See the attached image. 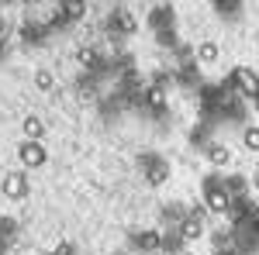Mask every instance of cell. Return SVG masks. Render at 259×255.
<instances>
[{
	"mask_svg": "<svg viewBox=\"0 0 259 255\" xmlns=\"http://www.w3.org/2000/svg\"><path fill=\"white\" fill-rule=\"evenodd\" d=\"M114 255H128V252H114Z\"/></svg>",
	"mask_w": 259,
	"mask_h": 255,
	"instance_id": "38",
	"label": "cell"
},
{
	"mask_svg": "<svg viewBox=\"0 0 259 255\" xmlns=\"http://www.w3.org/2000/svg\"><path fill=\"white\" fill-rule=\"evenodd\" d=\"M228 190H225V179L218 176H207L204 179V203H207V211H214V214H225L228 211Z\"/></svg>",
	"mask_w": 259,
	"mask_h": 255,
	"instance_id": "4",
	"label": "cell"
},
{
	"mask_svg": "<svg viewBox=\"0 0 259 255\" xmlns=\"http://www.w3.org/2000/svg\"><path fill=\"white\" fill-rule=\"evenodd\" d=\"M0 35H7V24H4V18H0Z\"/></svg>",
	"mask_w": 259,
	"mask_h": 255,
	"instance_id": "34",
	"label": "cell"
},
{
	"mask_svg": "<svg viewBox=\"0 0 259 255\" xmlns=\"http://www.w3.org/2000/svg\"><path fill=\"white\" fill-rule=\"evenodd\" d=\"M35 86H38L41 93H52V90H56V76H52L49 69H38V73H35Z\"/></svg>",
	"mask_w": 259,
	"mask_h": 255,
	"instance_id": "22",
	"label": "cell"
},
{
	"mask_svg": "<svg viewBox=\"0 0 259 255\" xmlns=\"http://www.w3.org/2000/svg\"><path fill=\"white\" fill-rule=\"evenodd\" d=\"M252 107H256V111H259V93H256V97H252Z\"/></svg>",
	"mask_w": 259,
	"mask_h": 255,
	"instance_id": "35",
	"label": "cell"
},
{
	"mask_svg": "<svg viewBox=\"0 0 259 255\" xmlns=\"http://www.w3.org/2000/svg\"><path fill=\"white\" fill-rule=\"evenodd\" d=\"M180 217H183V207H180V203H166V207H162V221H166V224H177Z\"/></svg>",
	"mask_w": 259,
	"mask_h": 255,
	"instance_id": "27",
	"label": "cell"
},
{
	"mask_svg": "<svg viewBox=\"0 0 259 255\" xmlns=\"http://www.w3.org/2000/svg\"><path fill=\"white\" fill-rule=\"evenodd\" d=\"M218 45H214V41H200L197 48H194V59L197 62H204V66H211V62H218Z\"/></svg>",
	"mask_w": 259,
	"mask_h": 255,
	"instance_id": "20",
	"label": "cell"
},
{
	"mask_svg": "<svg viewBox=\"0 0 259 255\" xmlns=\"http://www.w3.org/2000/svg\"><path fill=\"white\" fill-rule=\"evenodd\" d=\"M0 255H7V245H4V241H0Z\"/></svg>",
	"mask_w": 259,
	"mask_h": 255,
	"instance_id": "36",
	"label": "cell"
},
{
	"mask_svg": "<svg viewBox=\"0 0 259 255\" xmlns=\"http://www.w3.org/2000/svg\"><path fill=\"white\" fill-rule=\"evenodd\" d=\"M18 38H21V45L41 48L45 41L52 38V28H49V24H38V21H24V24L18 28Z\"/></svg>",
	"mask_w": 259,
	"mask_h": 255,
	"instance_id": "8",
	"label": "cell"
},
{
	"mask_svg": "<svg viewBox=\"0 0 259 255\" xmlns=\"http://www.w3.org/2000/svg\"><path fill=\"white\" fill-rule=\"evenodd\" d=\"M145 24H149L152 31H162V28H177V11H173L169 4H159V7H152V11H149Z\"/></svg>",
	"mask_w": 259,
	"mask_h": 255,
	"instance_id": "11",
	"label": "cell"
},
{
	"mask_svg": "<svg viewBox=\"0 0 259 255\" xmlns=\"http://www.w3.org/2000/svg\"><path fill=\"white\" fill-rule=\"evenodd\" d=\"M159 231L156 228H142L139 235H132V248L142 255H152V252H159Z\"/></svg>",
	"mask_w": 259,
	"mask_h": 255,
	"instance_id": "12",
	"label": "cell"
},
{
	"mask_svg": "<svg viewBox=\"0 0 259 255\" xmlns=\"http://www.w3.org/2000/svg\"><path fill=\"white\" fill-rule=\"evenodd\" d=\"M214 11L225 21H239L242 18V0H214Z\"/></svg>",
	"mask_w": 259,
	"mask_h": 255,
	"instance_id": "19",
	"label": "cell"
},
{
	"mask_svg": "<svg viewBox=\"0 0 259 255\" xmlns=\"http://www.w3.org/2000/svg\"><path fill=\"white\" fill-rule=\"evenodd\" d=\"M211 245H214V248H225V245H235V235H232V231H214V238H211Z\"/></svg>",
	"mask_w": 259,
	"mask_h": 255,
	"instance_id": "28",
	"label": "cell"
},
{
	"mask_svg": "<svg viewBox=\"0 0 259 255\" xmlns=\"http://www.w3.org/2000/svg\"><path fill=\"white\" fill-rule=\"evenodd\" d=\"M152 35H156V41H159L162 48H173V45H177V28H162V31H152Z\"/></svg>",
	"mask_w": 259,
	"mask_h": 255,
	"instance_id": "26",
	"label": "cell"
},
{
	"mask_svg": "<svg viewBox=\"0 0 259 255\" xmlns=\"http://www.w3.org/2000/svg\"><path fill=\"white\" fill-rule=\"evenodd\" d=\"M187 255H190V252H187Z\"/></svg>",
	"mask_w": 259,
	"mask_h": 255,
	"instance_id": "39",
	"label": "cell"
},
{
	"mask_svg": "<svg viewBox=\"0 0 259 255\" xmlns=\"http://www.w3.org/2000/svg\"><path fill=\"white\" fill-rule=\"evenodd\" d=\"M45 255H76V248H73L69 241H59V245H52V248H49Z\"/></svg>",
	"mask_w": 259,
	"mask_h": 255,
	"instance_id": "30",
	"label": "cell"
},
{
	"mask_svg": "<svg viewBox=\"0 0 259 255\" xmlns=\"http://www.w3.org/2000/svg\"><path fill=\"white\" fill-rule=\"evenodd\" d=\"M7 59V35H0V62Z\"/></svg>",
	"mask_w": 259,
	"mask_h": 255,
	"instance_id": "33",
	"label": "cell"
},
{
	"mask_svg": "<svg viewBox=\"0 0 259 255\" xmlns=\"http://www.w3.org/2000/svg\"><path fill=\"white\" fill-rule=\"evenodd\" d=\"M177 231H180V238H183V241H197V238L204 235V224H200L197 214H183L177 221Z\"/></svg>",
	"mask_w": 259,
	"mask_h": 255,
	"instance_id": "13",
	"label": "cell"
},
{
	"mask_svg": "<svg viewBox=\"0 0 259 255\" xmlns=\"http://www.w3.org/2000/svg\"><path fill=\"white\" fill-rule=\"evenodd\" d=\"M59 14L66 18V24L80 21L87 14V0H59Z\"/></svg>",
	"mask_w": 259,
	"mask_h": 255,
	"instance_id": "16",
	"label": "cell"
},
{
	"mask_svg": "<svg viewBox=\"0 0 259 255\" xmlns=\"http://www.w3.org/2000/svg\"><path fill=\"white\" fill-rule=\"evenodd\" d=\"M173 79H177L180 86H187V90H197L200 83H204V76H200V62L194 59V52L180 59V66L173 69Z\"/></svg>",
	"mask_w": 259,
	"mask_h": 255,
	"instance_id": "5",
	"label": "cell"
},
{
	"mask_svg": "<svg viewBox=\"0 0 259 255\" xmlns=\"http://www.w3.org/2000/svg\"><path fill=\"white\" fill-rule=\"evenodd\" d=\"M152 83H156V86H173L177 79H173V73H166V69H156V73H152Z\"/></svg>",
	"mask_w": 259,
	"mask_h": 255,
	"instance_id": "29",
	"label": "cell"
},
{
	"mask_svg": "<svg viewBox=\"0 0 259 255\" xmlns=\"http://www.w3.org/2000/svg\"><path fill=\"white\" fill-rule=\"evenodd\" d=\"M249 228H252V235L259 238V207H252V214H249Z\"/></svg>",
	"mask_w": 259,
	"mask_h": 255,
	"instance_id": "31",
	"label": "cell"
},
{
	"mask_svg": "<svg viewBox=\"0 0 259 255\" xmlns=\"http://www.w3.org/2000/svg\"><path fill=\"white\" fill-rule=\"evenodd\" d=\"M211 135H214V124L200 118L197 124H194V131H190V145H197V148H204V145L211 141Z\"/></svg>",
	"mask_w": 259,
	"mask_h": 255,
	"instance_id": "17",
	"label": "cell"
},
{
	"mask_svg": "<svg viewBox=\"0 0 259 255\" xmlns=\"http://www.w3.org/2000/svg\"><path fill=\"white\" fill-rule=\"evenodd\" d=\"M225 190H228V196L249 193V183H245V176H228V179H225Z\"/></svg>",
	"mask_w": 259,
	"mask_h": 255,
	"instance_id": "25",
	"label": "cell"
},
{
	"mask_svg": "<svg viewBox=\"0 0 259 255\" xmlns=\"http://www.w3.org/2000/svg\"><path fill=\"white\" fill-rule=\"evenodd\" d=\"M21 131H24V138L41 141V138H45V121H41L38 114H28V118H24V124H21Z\"/></svg>",
	"mask_w": 259,
	"mask_h": 255,
	"instance_id": "18",
	"label": "cell"
},
{
	"mask_svg": "<svg viewBox=\"0 0 259 255\" xmlns=\"http://www.w3.org/2000/svg\"><path fill=\"white\" fill-rule=\"evenodd\" d=\"M228 221H232V228H239V224H245L249 221V214H252V200H249V193H235L232 200H228Z\"/></svg>",
	"mask_w": 259,
	"mask_h": 255,
	"instance_id": "10",
	"label": "cell"
},
{
	"mask_svg": "<svg viewBox=\"0 0 259 255\" xmlns=\"http://www.w3.org/2000/svg\"><path fill=\"white\" fill-rule=\"evenodd\" d=\"M183 238H180V231H177V224H169V231H162V238H159V252H166V255H180L183 252Z\"/></svg>",
	"mask_w": 259,
	"mask_h": 255,
	"instance_id": "14",
	"label": "cell"
},
{
	"mask_svg": "<svg viewBox=\"0 0 259 255\" xmlns=\"http://www.w3.org/2000/svg\"><path fill=\"white\" fill-rule=\"evenodd\" d=\"M14 238H18V221L4 214V217H0V241L11 248V245H14Z\"/></svg>",
	"mask_w": 259,
	"mask_h": 255,
	"instance_id": "21",
	"label": "cell"
},
{
	"mask_svg": "<svg viewBox=\"0 0 259 255\" xmlns=\"http://www.w3.org/2000/svg\"><path fill=\"white\" fill-rule=\"evenodd\" d=\"M4 196L7 200H24L28 196V190H31V183H28V176L21 173V169H14V173H4Z\"/></svg>",
	"mask_w": 259,
	"mask_h": 255,
	"instance_id": "9",
	"label": "cell"
},
{
	"mask_svg": "<svg viewBox=\"0 0 259 255\" xmlns=\"http://www.w3.org/2000/svg\"><path fill=\"white\" fill-rule=\"evenodd\" d=\"M135 31H139V21H135V14H132V11H111V14H107V38L114 41V52H118V45L124 38H128V35H135Z\"/></svg>",
	"mask_w": 259,
	"mask_h": 255,
	"instance_id": "2",
	"label": "cell"
},
{
	"mask_svg": "<svg viewBox=\"0 0 259 255\" xmlns=\"http://www.w3.org/2000/svg\"><path fill=\"white\" fill-rule=\"evenodd\" d=\"M135 111H145L149 118L162 121L169 114V97H166V86H156V83H142L139 90V107Z\"/></svg>",
	"mask_w": 259,
	"mask_h": 255,
	"instance_id": "1",
	"label": "cell"
},
{
	"mask_svg": "<svg viewBox=\"0 0 259 255\" xmlns=\"http://www.w3.org/2000/svg\"><path fill=\"white\" fill-rule=\"evenodd\" d=\"M139 166H142V176L149 186H162L166 179H169V162L156 152H142L139 156Z\"/></svg>",
	"mask_w": 259,
	"mask_h": 255,
	"instance_id": "3",
	"label": "cell"
},
{
	"mask_svg": "<svg viewBox=\"0 0 259 255\" xmlns=\"http://www.w3.org/2000/svg\"><path fill=\"white\" fill-rule=\"evenodd\" d=\"M97 56H100V52H97V48H94V45H83L80 52H76V62H80L83 69H90V66L97 62Z\"/></svg>",
	"mask_w": 259,
	"mask_h": 255,
	"instance_id": "24",
	"label": "cell"
},
{
	"mask_svg": "<svg viewBox=\"0 0 259 255\" xmlns=\"http://www.w3.org/2000/svg\"><path fill=\"white\" fill-rule=\"evenodd\" d=\"M204 156H207L211 166H228L232 162V148L228 145H218V141H207L204 145Z\"/></svg>",
	"mask_w": 259,
	"mask_h": 255,
	"instance_id": "15",
	"label": "cell"
},
{
	"mask_svg": "<svg viewBox=\"0 0 259 255\" xmlns=\"http://www.w3.org/2000/svg\"><path fill=\"white\" fill-rule=\"evenodd\" d=\"M45 159H49V152L41 148V141H35V138H24L18 145V162L24 169H38V166H45Z\"/></svg>",
	"mask_w": 259,
	"mask_h": 255,
	"instance_id": "6",
	"label": "cell"
},
{
	"mask_svg": "<svg viewBox=\"0 0 259 255\" xmlns=\"http://www.w3.org/2000/svg\"><path fill=\"white\" fill-rule=\"evenodd\" d=\"M214 252H218V255H242L235 245H225V248H214Z\"/></svg>",
	"mask_w": 259,
	"mask_h": 255,
	"instance_id": "32",
	"label": "cell"
},
{
	"mask_svg": "<svg viewBox=\"0 0 259 255\" xmlns=\"http://www.w3.org/2000/svg\"><path fill=\"white\" fill-rule=\"evenodd\" d=\"M242 145H245L249 152H259V124H249V128L242 131Z\"/></svg>",
	"mask_w": 259,
	"mask_h": 255,
	"instance_id": "23",
	"label": "cell"
},
{
	"mask_svg": "<svg viewBox=\"0 0 259 255\" xmlns=\"http://www.w3.org/2000/svg\"><path fill=\"white\" fill-rule=\"evenodd\" d=\"M256 190H259V173H256Z\"/></svg>",
	"mask_w": 259,
	"mask_h": 255,
	"instance_id": "37",
	"label": "cell"
},
{
	"mask_svg": "<svg viewBox=\"0 0 259 255\" xmlns=\"http://www.w3.org/2000/svg\"><path fill=\"white\" fill-rule=\"evenodd\" d=\"M232 86H235V93H242L245 100H252L259 93V73H252V69H245V66H239V69H232Z\"/></svg>",
	"mask_w": 259,
	"mask_h": 255,
	"instance_id": "7",
	"label": "cell"
}]
</instances>
